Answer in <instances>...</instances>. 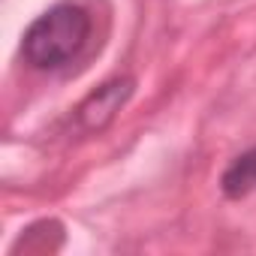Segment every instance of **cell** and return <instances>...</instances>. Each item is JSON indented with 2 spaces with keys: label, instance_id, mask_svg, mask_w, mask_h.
<instances>
[{
  "label": "cell",
  "instance_id": "3957f363",
  "mask_svg": "<svg viewBox=\"0 0 256 256\" xmlns=\"http://www.w3.org/2000/svg\"><path fill=\"white\" fill-rule=\"evenodd\" d=\"M220 187L229 199H241L250 190H256V148L244 151L241 157H235L226 166V172L220 178Z\"/></svg>",
  "mask_w": 256,
  "mask_h": 256
},
{
  "label": "cell",
  "instance_id": "6da1fadb",
  "mask_svg": "<svg viewBox=\"0 0 256 256\" xmlns=\"http://www.w3.org/2000/svg\"><path fill=\"white\" fill-rule=\"evenodd\" d=\"M94 34V16L78 0H60L46 10L22 36V58L34 70H60L72 64Z\"/></svg>",
  "mask_w": 256,
  "mask_h": 256
},
{
  "label": "cell",
  "instance_id": "7a4b0ae2",
  "mask_svg": "<svg viewBox=\"0 0 256 256\" xmlns=\"http://www.w3.org/2000/svg\"><path fill=\"white\" fill-rule=\"evenodd\" d=\"M133 96V82L130 78H112L106 84H100L78 108H76V120L82 124V130L88 133H100L114 120V114L124 108V102Z\"/></svg>",
  "mask_w": 256,
  "mask_h": 256
}]
</instances>
